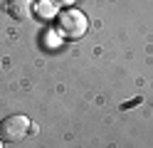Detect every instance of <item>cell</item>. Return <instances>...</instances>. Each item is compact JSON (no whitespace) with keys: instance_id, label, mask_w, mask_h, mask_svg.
Returning a JSON list of instances; mask_svg holds the SVG:
<instances>
[{"instance_id":"1","label":"cell","mask_w":153,"mask_h":148,"mask_svg":"<svg viewBox=\"0 0 153 148\" xmlns=\"http://www.w3.org/2000/svg\"><path fill=\"white\" fill-rule=\"evenodd\" d=\"M87 27H89V20L82 10L76 7H64L62 13H57V30L59 35L67 39H79L87 35Z\"/></svg>"},{"instance_id":"2","label":"cell","mask_w":153,"mask_h":148,"mask_svg":"<svg viewBox=\"0 0 153 148\" xmlns=\"http://www.w3.org/2000/svg\"><path fill=\"white\" fill-rule=\"evenodd\" d=\"M30 118L22 116V114H15V116H7L0 121V141H7V143H17L30 133Z\"/></svg>"},{"instance_id":"3","label":"cell","mask_w":153,"mask_h":148,"mask_svg":"<svg viewBox=\"0 0 153 148\" xmlns=\"http://www.w3.org/2000/svg\"><path fill=\"white\" fill-rule=\"evenodd\" d=\"M7 15L15 17V20H25L30 17V10H32V0H7L5 3Z\"/></svg>"},{"instance_id":"4","label":"cell","mask_w":153,"mask_h":148,"mask_svg":"<svg viewBox=\"0 0 153 148\" xmlns=\"http://www.w3.org/2000/svg\"><path fill=\"white\" fill-rule=\"evenodd\" d=\"M59 3H72V0H59Z\"/></svg>"},{"instance_id":"5","label":"cell","mask_w":153,"mask_h":148,"mask_svg":"<svg viewBox=\"0 0 153 148\" xmlns=\"http://www.w3.org/2000/svg\"><path fill=\"white\" fill-rule=\"evenodd\" d=\"M0 148H3V141H0Z\"/></svg>"}]
</instances>
